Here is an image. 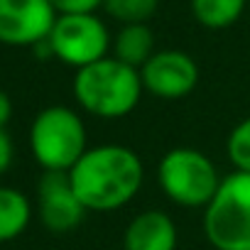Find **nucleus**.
Here are the masks:
<instances>
[{
  "label": "nucleus",
  "instance_id": "2",
  "mask_svg": "<svg viewBox=\"0 0 250 250\" xmlns=\"http://www.w3.org/2000/svg\"><path fill=\"white\" fill-rule=\"evenodd\" d=\"M140 69L123 64L115 57H105L96 64L76 69L74 98L76 103L96 118H125L133 113L143 98Z\"/></svg>",
  "mask_w": 250,
  "mask_h": 250
},
{
  "label": "nucleus",
  "instance_id": "4",
  "mask_svg": "<svg viewBox=\"0 0 250 250\" xmlns=\"http://www.w3.org/2000/svg\"><path fill=\"white\" fill-rule=\"evenodd\" d=\"M204 233L216 250H250V174L233 172L204 208Z\"/></svg>",
  "mask_w": 250,
  "mask_h": 250
},
{
  "label": "nucleus",
  "instance_id": "14",
  "mask_svg": "<svg viewBox=\"0 0 250 250\" xmlns=\"http://www.w3.org/2000/svg\"><path fill=\"white\" fill-rule=\"evenodd\" d=\"M160 8V0H103V10L120 25H147Z\"/></svg>",
  "mask_w": 250,
  "mask_h": 250
},
{
  "label": "nucleus",
  "instance_id": "18",
  "mask_svg": "<svg viewBox=\"0 0 250 250\" xmlns=\"http://www.w3.org/2000/svg\"><path fill=\"white\" fill-rule=\"evenodd\" d=\"M13 118V101L8 98L5 91H0V128H5Z\"/></svg>",
  "mask_w": 250,
  "mask_h": 250
},
{
  "label": "nucleus",
  "instance_id": "5",
  "mask_svg": "<svg viewBox=\"0 0 250 250\" xmlns=\"http://www.w3.org/2000/svg\"><path fill=\"white\" fill-rule=\"evenodd\" d=\"M160 187L169 201L184 208H206L221 187L216 165L194 147H174L160 160Z\"/></svg>",
  "mask_w": 250,
  "mask_h": 250
},
{
  "label": "nucleus",
  "instance_id": "8",
  "mask_svg": "<svg viewBox=\"0 0 250 250\" xmlns=\"http://www.w3.org/2000/svg\"><path fill=\"white\" fill-rule=\"evenodd\" d=\"M140 79L147 93L165 101H177L196 88L199 66L182 49H162L147 59V64L140 69Z\"/></svg>",
  "mask_w": 250,
  "mask_h": 250
},
{
  "label": "nucleus",
  "instance_id": "16",
  "mask_svg": "<svg viewBox=\"0 0 250 250\" xmlns=\"http://www.w3.org/2000/svg\"><path fill=\"white\" fill-rule=\"evenodd\" d=\"M49 5L57 10V15H81L103 8V0H49Z\"/></svg>",
  "mask_w": 250,
  "mask_h": 250
},
{
  "label": "nucleus",
  "instance_id": "13",
  "mask_svg": "<svg viewBox=\"0 0 250 250\" xmlns=\"http://www.w3.org/2000/svg\"><path fill=\"white\" fill-rule=\"evenodd\" d=\"M248 0H191V13L199 25L208 30H223L240 20Z\"/></svg>",
  "mask_w": 250,
  "mask_h": 250
},
{
  "label": "nucleus",
  "instance_id": "10",
  "mask_svg": "<svg viewBox=\"0 0 250 250\" xmlns=\"http://www.w3.org/2000/svg\"><path fill=\"white\" fill-rule=\"evenodd\" d=\"M123 250H177V226L165 211L138 213L123 235Z\"/></svg>",
  "mask_w": 250,
  "mask_h": 250
},
{
  "label": "nucleus",
  "instance_id": "1",
  "mask_svg": "<svg viewBox=\"0 0 250 250\" xmlns=\"http://www.w3.org/2000/svg\"><path fill=\"white\" fill-rule=\"evenodd\" d=\"M71 187L86 211H115L130 204L145 179L143 160L125 145L88 147L69 169Z\"/></svg>",
  "mask_w": 250,
  "mask_h": 250
},
{
  "label": "nucleus",
  "instance_id": "17",
  "mask_svg": "<svg viewBox=\"0 0 250 250\" xmlns=\"http://www.w3.org/2000/svg\"><path fill=\"white\" fill-rule=\"evenodd\" d=\"M13 157H15L13 138L8 135V130H5V128H0V177H3V174L10 169Z\"/></svg>",
  "mask_w": 250,
  "mask_h": 250
},
{
  "label": "nucleus",
  "instance_id": "15",
  "mask_svg": "<svg viewBox=\"0 0 250 250\" xmlns=\"http://www.w3.org/2000/svg\"><path fill=\"white\" fill-rule=\"evenodd\" d=\"M228 160L233 162L235 172H248L250 174V118L240 120L228 135L226 143Z\"/></svg>",
  "mask_w": 250,
  "mask_h": 250
},
{
  "label": "nucleus",
  "instance_id": "12",
  "mask_svg": "<svg viewBox=\"0 0 250 250\" xmlns=\"http://www.w3.org/2000/svg\"><path fill=\"white\" fill-rule=\"evenodd\" d=\"M32 221L30 199L15 187H0V243L20 238Z\"/></svg>",
  "mask_w": 250,
  "mask_h": 250
},
{
  "label": "nucleus",
  "instance_id": "9",
  "mask_svg": "<svg viewBox=\"0 0 250 250\" xmlns=\"http://www.w3.org/2000/svg\"><path fill=\"white\" fill-rule=\"evenodd\" d=\"M37 213L42 226L52 233H69L83 221L86 206L79 201L69 172H44L40 177Z\"/></svg>",
  "mask_w": 250,
  "mask_h": 250
},
{
  "label": "nucleus",
  "instance_id": "6",
  "mask_svg": "<svg viewBox=\"0 0 250 250\" xmlns=\"http://www.w3.org/2000/svg\"><path fill=\"white\" fill-rule=\"evenodd\" d=\"M47 47L49 54L57 57L62 64L83 69L105 59L113 42L105 22L96 13H81L57 15V22L47 37Z\"/></svg>",
  "mask_w": 250,
  "mask_h": 250
},
{
  "label": "nucleus",
  "instance_id": "3",
  "mask_svg": "<svg viewBox=\"0 0 250 250\" xmlns=\"http://www.w3.org/2000/svg\"><path fill=\"white\" fill-rule=\"evenodd\" d=\"M30 150L44 172H69L86 147V125L69 105L42 108L30 125Z\"/></svg>",
  "mask_w": 250,
  "mask_h": 250
},
{
  "label": "nucleus",
  "instance_id": "11",
  "mask_svg": "<svg viewBox=\"0 0 250 250\" xmlns=\"http://www.w3.org/2000/svg\"><path fill=\"white\" fill-rule=\"evenodd\" d=\"M155 54V35L147 25H123L113 40V57L133 69H143Z\"/></svg>",
  "mask_w": 250,
  "mask_h": 250
},
{
  "label": "nucleus",
  "instance_id": "7",
  "mask_svg": "<svg viewBox=\"0 0 250 250\" xmlns=\"http://www.w3.org/2000/svg\"><path fill=\"white\" fill-rule=\"evenodd\" d=\"M57 22L49 0H0V44L37 47Z\"/></svg>",
  "mask_w": 250,
  "mask_h": 250
}]
</instances>
